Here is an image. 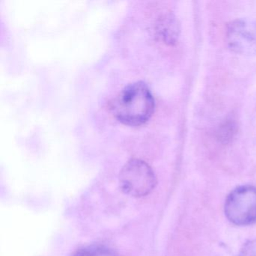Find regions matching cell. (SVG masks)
I'll return each instance as SVG.
<instances>
[{
	"instance_id": "1",
	"label": "cell",
	"mask_w": 256,
	"mask_h": 256,
	"mask_svg": "<svg viewBox=\"0 0 256 256\" xmlns=\"http://www.w3.org/2000/svg\"><path fill=\"white\" fill-rule=\"evenodd\" d=\"M155 101L150 90L143 82L124 88L112 106L115 118L127 126H137L148 122L154 114Z\"/></svg>"
},
{
	"instance_id": "2",
	"label": "cell",
	"mask_w": 256,
	"mask_h": 256,
	"mask_svg": "<svg viewBox=\"0 0 256 256\" xmlns=\"http://www.w3.org/2000/svg\"><path fill=\"white\" fill-rule=\"evenodd\" d=\"M224 215L235 226H248L256 223V186H240L232 190L224 206Z\"/></svg>"
},
{
	"instance_id": "3",
	"label": "cell",
	"mask_w": 256,
	"mask_h": 256,
	"mask_svg": "<svg viewBox=\"0 0 256 256\" xmlns=\"http://www.w3.org/2000/svg\"><path fill=\"white\" fill-rule=\"evenodd\" d=\"M119 181L122 191L136 198L148 196L157 184L152 168L138 158H132L126 163L120 173Z\"/></svg>"
},
{
	"instance_id": "4",
	"label": "cell",
	"mask_w": 256,
	"mask_h": 256,
	"mask_svg": "<svg viewBox=\"0 0 256 256\" xmlns=\"http://www.w3.org/2000/svg\"><path fill=\"white\" fill-rule=\"evenodd\" d=\"M226 42L229 48L242 56L256 55V20L236 19L227 26Z\"/></svg>"
},
{
	"instance_id": "5",
	"label": "cell",
	"mask_w": 256,
	"mask_h": 256,
	"mask_svg": "<svg viewBox=\"0 0 256 256\" xmlns=\"http://www.w3.org/2000/svg\"><path fill=\"white\" fill-rule=\"evenodd\" d=\"M157 32L164 43L175 44L180 34V25L176 17L170 13L164 14L158 20Z\"/></svg>"
},
{
	"instance_id": "6",
	"label": "cell",
	"mask_w": 256,
	"mask_h": 256,
	"mask_svg": "<svg viewBox=\"0 0 256 256\" xmlns=\"http://www.w3.org/2000/svg\"><path fill=\"white\" fill-rule=\"evenodd\" d=\"M73 256H118V254L106 246L94 244L79 248Z\"/></svg>"
},
{
	"instance_id": "7",
	"label": "cell",
	"mask_w": 256,
	"mask_h": 256,
	"mask_svg": "<svg viewBox=\"0 0 256 256\" xmlns=\"http://www.w3.org/2000/svg\"><path fill=\"white\" fill-rule=\"evenodd\" d=\"M238 256H256V239L246 242L240 250Z\"/></svg>"
}]
</instances>
